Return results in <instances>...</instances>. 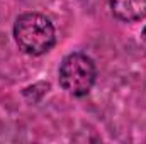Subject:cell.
Segmentation results:
<instances>
[{
	"instance_id": "obj_2",
	"label": "cell",
	"mask_w": 146,
	"mask_h": 144,
	"mask_svg": "<svg viewBox=\"0 0 146 144\" xmlns=\"http://www.w3.org/2000/svg\"><path fill=\"white\" fill-rule=\"evenodd\" d=\"M58 81L68 95L76 98L87 97L97 81V65L87 53H68L60 63Z\"/></svg>"
},
{
	"instance_id": "obj_4",
	"label": "cell",
	"mask_w": 146,
	"mask_h": 144,
	"mask_svg": "<svg viewBox=\"0 0 146 144\" xmlns=\"http://www.w3.org/2000/svg\"><path fill=\"white\" fill-rule=\"evenodd\" d=\"M141 39H143V42L146 44V26H145V29L141 31Z\"/></svg>"
},
{
	"instance_id": "obj_3",
	"label": "cell",
	"mask_w": 146,
	"mask_h": 144,
	"mask_svg": "<svg viewBox=\"0 0 146 144\" xmlns=\"http://www.w3.org/2000/svg\"><path fill=\"white\" fill-rule=\"evenodd\" d=\"M112 15L121 22H138L146 17V0H109Z\"/></svg>"
},
{
	"instance_id": "obj_1",
	"label": "cell",
	"mask_w": 146,
	"mask_h": 144,
	"mask_svg": "<svg viewBox=\"0 0 146 144\" xmlns=\"http://www.w3.org/2000/svg\"><path fill=\"white\" fill-rule=\"evenodd\" d=\"M14 41L19 49L29 56H42L56 44V29L53 22L39 12H22L14 22Z\"/></svg>"
}]
</instances>
